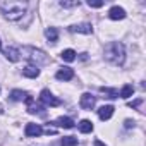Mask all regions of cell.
<instances>
[{
  "mask_svg": "<svg viewBox=\"0 0 146 146\" xmlns=\"http://www.w3.org/2000/svg\"><path fill=\"white\" fill-rule=\"evenodd\" d=\"M79 131H81L83 134L91 132V131H93V122H91V120H88V119L81 120V122H79Z\"/></svg>",
  "mask_w": 146,
  "mask_h": 146,
  "instance_id": "2e32d148",
  "label": "cell"
},
{
  "mask_svg": "<svg viewBox=\"0 0 146 146\" xmlns=\"http://www.w3.org/2000/svg\"><path fill=\"white\" fill-rule=\"evenodd\" d=\"M60 5H62V7H78V5H79V0H72V2L60 0Z\"/></svg>",
  "mask_w": 146,
  "mask_h": 146,
  "instance_id": "44dd1931",
  "label": "cell"
},
{
  "mask_svg": "<svg viewBox=\"0 0 146 146\" xmlns=\"http://www.w3.org/2000/svg\"><path fill=\"white\" fill-rule=\"evenodd\" d=\"M105 60H108L110 64L113 65H122L124 60H125V48L120 41H110L107 46H105Z\"/></svg>",
  "mask_w": 146,
  "mask_h": 146,
  "instance_id": "7a4b0ae2",
  "label": "cell"
},
{
  "mask_svg": "<svg viewBox=\"0 0 146 146\" xmlns=\"http://www.w3.org/2000/svg\"><path fill=\"white\" fill-rule=\"evenodd\" d=\"M112 115H113V107L112 105H103V107L98 108V117L102 120H108Z\"/></svg>",
  "mask_w": 146,
  "mask_h": 146,
  "instance_id": "8fae6325",
  "label": "cell"
},
{
  "mask_svg": "<svg viewBox=\"0 0 146 146\" xmlns=\"http://www.w3.org/2000/svg\"><path fill=\"white\" fill-rule=\"evenodd\" d=\"M45 36L48 38V41H50V43H57V40H58V31H57L55 28H46Z\"/></svg>",
  "mask_w": 146,
  "mask_h": 146,
  "instance_id": "9a60e30c",
  "label": "cell"
},
{
  "mask_svg": "<svg viewBox=\"0 0 146 146\" xmlns=\"http://www.w3.org/2000/svg\"><path fill=\"white\" fill-rule=\"evenodd\" d=\"M69 31H70V33H83V35H91V33H93V28H91V24H88V23H83V24H74V26H70V28H69Z\"/></svg>",
  "mask_w": 146,
  "mask_h": 146,
  "instance_id": "ba28073f",
  "label": "cell"
},
{
  "mask_svg": "<svg viewBox=\"0 0 146 146\" xmlns=\"http://www.w3.org/2000/svg\"><path fill=\"white\" fill-rule=\"evenodd\" d=\"M0 48H2V41H0Z\"/></svg>",
  "mask_w": 146,
  "mask_h": 146,
  "instance_id": "484cf974",
  "label": "cell"
},
{
  "mask_svg": "<svg viewBox=\"0 0 146 146\" xmlns=\"http://www.w3.org/2000/svg\"><path fill=\"white\" fill-rule=\"evenodd\" d=\"M141 103H143V100L139 98V100H136V102H131V103H129V107H139Z\"/></svg>",
  "mask_w": 146,
  "mask_h": 146,
  "instance_id": "603a6c76",
  "label": "cell"
},
{
  "mask_svg": "<svg viewBox=\"0 0 146 146\" xmlns=\"http://www.w3.org/2000/svg\"><path fill=\"white\" fill-rule=\"evenodd\" d=\"M125 127H127V129L134 127V122H132V120H125Z\"/></svg>",
  "mask_w": 146,
  "mask_h": 146,
  "instance_id": "cb8c5ba5",
  "label": "cell"
},
{
  "mask_svg": "<svg viewBox=\"0 0 146 146\" xmlns=\"http://www.w3.org/2000/svg\"><path fill=\"white\" fill-rule=\"evenodd\" d=\"M132 93H134V86H132V84H124L122 90L119 91V96L124 98V100H127V98L132 96Z\"/></svg>",
  "mask_w": 146,
  "mask_h": 146,
  "instance_id": "5bb4252c",
  "label": "cell"
},
{
  "mask_svg": "<svg viewBox=\"0 0 146 146\" xmlns=\"http://www.w3.org/2000/svg\"><path fill=\"white\" fill-rule=\"evenodd\" d=\"M60 58H62L64 62H72V60L76 58V52L70 50V48H67V50H64V52L60 53Z\"/></svg>",
  "mask_w": 146,
  "mask_h": 146,
  "instance_id": "e0dca14e",
  "label": "cell"
},
{
  "mask_svg": "<svg viewBox=\"0 0 146 146\" xmlns=\"http://www.w3.org/2000/svg\"><path fill=\"white\" fill-rule=\"evenodd\" d=\"M40 102H41L43 105H46V107H58V105H60V100L55 98L48 90H43V91L40 93Z\"/></svg>",
  "mask_w": 146,
  "mask_h": 146,
  "instance_id": "277c9868",
  "label": "cell"
},
{
  "mask_svg": "<svg viewBox=\"0 0 146 146\" xmlns=\"http://www.w3.org/2000/svg\"><path fill=\"white\" fill-rule=\"evenodd\" d=\"M0 113H4V107H2V103H0Z\"/></svg>",
  "mask_w": 146,
  "mask_h": 146,
  "instance_id": "d4e9b609",
  "label": "cell"
},
{
  "mask_svg": "<svg viewBox=\"0 0 146 146\" xmlns=\"http://www.w3.org/2000/svg\"><path fill=\"white\" fill-rule=\"evenodd\" d=\"M55 125L64 127V129H72V127H74V120H72L70 117H58L55 120Z\"/></svg>",
  "mask_w": 146,
  "mask_h": 146,
  "instance_id": "7c38bea8",
  "label": "cell"
},
{
  "mask_svg": "<svg viewBox=\"0 0 146 146\" xmlns=\"http://www.w3.org/2000/svg\"><path fill=\"white\" fill-rule=\"evenodd\" d=\"M23 76H26V78H38L40 76V69L35 67V65H28V67L23 69Z\"/></svg>",
  "mask_w": 146,
  "mask_h": 146,
  "instance_id": "4fadbf2b",
  "label": "cell"
},
{
  "mask_svg": "<svg viewBox=\"0 0 146 146\" xmlns=\"http://www.w3.org/2000/svg\"><path fill=\"white\" fill-rule=\"evenodd\" d=\"M107 98H110V100H115V98H119V91L117 90H113V88H102L100 90Z\"/></svg>",
  "mask_w": 146,
  "mask_h": 146,
  "instance_id": "ac0fdd59",
  "label": "cell"
},
{
  "mask_svg": "<svg viewBox=\"0 0 146 146\" xmlns=\"http://www.w3.org/2000/svg\"><path fill=\"white\" fill-rule=\"evenodd\" d=\"M19 53H21L26 60H29L31 64H35V67H40V65H46V64H50V57H48L43 50H40V48H35V46H24L23 50H19Z\"/></svg>",
  "mask_w": 146,
  "mask_h": 146,
  "instance_id": "3957f363",
  "label": "cell"
},
{
  "mask_svg": "<svg viewBox=\"0 0 146 146\" xmlns=\"http://www.w3.org/2000/svg\"><path fill=\"white\" fill-rule=\"evenodd\" d=\"M26 96H28V93L26 91H21V90H14L11 93V98L14 102H23V100H26Z\"/></svg>",
  "mask_w": 146,
  "mask_h": 146,
  "instance_id": "d6986e66",
  "label": "cell"
},
{
  "mask_svg": "<svg viewBox=\"0 0 146 146\" xmlns=\"http://www.w3.org/2000/svg\"><path fill=\"white\" fill-rule=\"evenodd\" d=\"M55 78H57L58 81H70L72 78H74V70H72L70 67H62V69L57 70Z\"/></svg>",
  "mask_w": 146,
  "mask_h": 146,
  "instance_id": "52a82bcc",
  "label": "cell"
},
{
  "mask_svg": "<svg viewBox=\"0 0 146 146\" xmlns=\"http://www.w3.org/2000/svg\"><path fill=\"white\" fill-rule=\"evenodd\" d=\"M88 5L98 9V7H103V2H102V0H88Z\"/></svg>",
  "mask_w": 146,
  "mask_h": 146,
  "instance_id": "7402d4cb",
  "label": "cell"
},
{
  "mask_svg": "<svg viewBox=\"0 0 146 146\" xmlns=\"http://www.w3.org/2000/svg\"><path fill=\"white\" fill-rule=\"evenodd\" d=\"M4 55H5V58H7L9 62H19V58H21L19 50H17V48H14V46L5 48V50H4Z\"/></svg>",
  "mask_w": 146,
  "mask_h": 146,
  "instance_id": "30bf717a",
  "label": "cell"
},
{
  "mask_svg": "<svg viewBox=\"0 0 146 146\" xmlns=\"http://www.w3.org/2000/svg\"><path fill=\"white\" fill-rule=\"evenodd\" d=\"M95 103H96V98L91 93H83L81 98H79V105L84 110H93L95 108Z\"/></svg>",
  "mask_w": 146,
  "mask_h": 146,
  "instance_id": "5b68a950",
  "label": "cell"
},
{
  "mask_svg": "<svg viewBox=\"0 0 146 146\" xmlns=\"http://www.w3.org/2000/svg\"><path fill=\"white\" fill-rule=\"evenodd\" d=\"M62 146H78V137H74V136L62 137Z\"/></svg>",
  "mask_w": 146,
  "mask_h": 146,
  "instance_id": "ffe728a7",
  "label": "cell"
},
{
  "mask_svg": "<svg viewBox=\"0 0 146 146\" xmlns=\"http://www.w3.org/2000/svg\"><path fill=\"white\" fill-rule=\"evenodd\" d=\"M108 17H110L112 21H119V19H124V17H125V11H124L122 7H119V5H113V7L108 11Z\"/></svg>",
  "mask_w": 146,
  "mask_h": 146,
  "instance_id": "9c48e42d",
  "label": "cell"
},
{
  "mask_svg": "<svg viewBox=\"0 0 146 146\" xmlns=\"http://www.w3.org/2000/svg\"><path fill=\"white\" fill-rule=\"evenodd\" d=\"M0 11L4 12V16L9 21H19L28 11V4L21 2V0H2L0 2Z\"/></svg>",
  "mask_w": 146,
  "mask_h": 146,
  "instance_id": "6da1fadb",
  "label": "cell"
},
{
  "mask_svg": "<svg viewBox=\"0 0 146 146\" xmlns=\"http://www.w3.org/2000/svg\"><path fill=\"white\" fill-rule=\"evenodd\" d=\"M24 134L28 137H38V136L43 134V127L40 124H28L26 129H24Z\"/></svg>",
  "mask_w": 146,
  "mask_h": 146,
  "instance_id": "8992f818",
  "label": "cell"
}]
</instances>
